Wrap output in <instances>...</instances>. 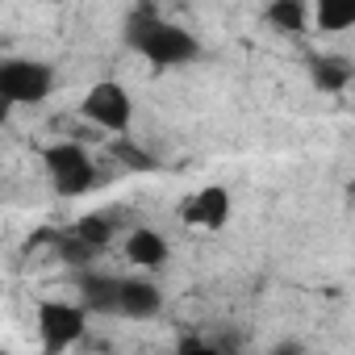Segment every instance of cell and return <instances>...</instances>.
<instances>
[{
  "label": "cell",
  "instance_id": "cell-1",
  "mask_svg": "<svg viewBox=\"0 0 355 355\" xmlns=\"http://www.w3.org/2000/svg\"><path fill=\"white\" fill-rule=\"evenodd\" d=\"M125 42H130V51H138L155 67H184V63L201 59V42L184 26L167 21L155 5L130 9V17H125Z\"/></svg>",
  "mask_w": 355,
  "mask_h": 355
},
{
  "label": "cell",
  "instance_id": "cell-2",
  "mask_svg": "<svg viewBox=\"0 0 355 355\" xmlns=\"http://www.w3.org/2000/svg\"><path fill=\"white\" fill-rule=\"evenodd\" d=\"M46 163V175L59 197H84L96 189V167H92V155L80 146V142H55L46 146L42 155Z\"/></svg>",
  "mask_w": 355,
  "mask_h": 355
},
{
  "label": "cell",
  "instance_id": "cell-3",
  "mask_svg": "<svg viewBox=\"0 0 355 355\" xmlns=\"http://www.w3.org/2000/svg\"><path fill=\"white\" fill-rule=\"evenodd\" d=\"M55 88V71L38 59H0V105H38Z\"/></svg>",
  "mask_w": 355,
  "mask_h": 355
},
{
  "label": "cell",
  "instance_id": "cell-4",
  "mask_svg": "<svg viewBox=\"0 0 355 355\" xmlns=\"http://www.w3.org/2000/svg\"><path fill=\"white\" fill-rule=\"evenodd\" d=\"M80 113H84L92 125H101L105 134H121V138H125V130H130V121H134V101H130V92H125L117 80H101V84H92V88L84 92Z\"/></svg>",
  "mask_w": 355,
  "mask_h": 355
},
{
  "label": "cell",
  "instance_id": "cell-5",
  "mask_svg": "<svg viewBox=\"0 0 355 355\" xmlns=\"http://www.w3.org/2000/svg\"><path fill=\"white\" fill-rule=\"evenodd\" d=\"M88 330V309L71 305V301H42L38 305V338L46 355L67 351L71 343H80Z\"/></svg>",
  "mask_w": 355,
  "mask_h": 355
},
{
  "label": "cell",
  "instance_id": "cell-6",
  "mask_svg": "<svg viewBox=\"0 0 355 355\" xmlns=\"http://www.w3.org/2000/svg\"><path fill=\"white\" fill-rule=\"evenodd\" d=\"M180 222L184 226H205V230H222L230 222V193L222 184H209L201 189L193 201L180 205Z\"/></svg>",
  "mask_w": 355,
  "mask_h": 355
},
{
  "label": "cell",
  "instance_id": "cell-7",
  "mask_svg": "<svg viewBox=\"0 0 355 355\" xmlns=\"http://www.w3.org/2000/svg\"><path fill=\"white\" fill-rule=\"evenodd\" d=\"M163 309V293L155 280H142V276H121V301H117V313L121 318H155Z\"/></svg>",
  "mask_w": 355,
  "mask_h": 355
},
{
  "label": "cell",
  "instance_id": "cell-8",
  "mask_svg": "<svg viewBox=\"0 0 355 355\" xmlns=\"http://www.w3.org/2000/svg\"><path fill=\"white\" fill-rule=\"evenodd\" d=\"M80 305L88 313H117L121 301V276H101V272H84L80 276Z\"/></svg>",
  "mask_w": 355,
  "mask_h": 355
},
{
  "label": "cell",
  "instance_id": "cell-9",
  "mask_svg": "<svg viewBox=\"0 0 355 355\" xmlns=\"http://www.w3.org/2000/svg\"><path fill=\"white\" fill-rule=\"evenodd\" d=\"M167 255H171V247H167V239L159 234V230H134V234H125V259L134 263V268H163L167 263Z\"/></svg>",
  "mask_w": 355,
  "mask_h": 355
},
{
  "label": "cell",
  "instance_id": "cell-10",
  "mask_svg": "<svg viewBox=\"0 0 355 355\" xmlns=\"http://www.w3.org/2000/svg\"><path fill=\"white\" fill-rule=\"evenodd\" d=\"M309 80L322 92H343L351 84V59H343V55H313L309 59Z\"/></svg>",
  "mask_w": 355,
  "mask_h": 355
},
{
  "label": "cell",
  "instance_id": "cell-11",
  "mask_svg": "<svg viewBox=\"0 0 355 355\" xmlns=\"http://www.w3.org/2000/svg\"><path fill=\"white\" fill-rule=\"evenodd\" d=\"M263 17H268V26H276L280 34H301L309 9H305V0H272V5L263 9Z\"/></svg>",
  "mask_w": 355,
  "mask_h": 355
},
{
  "label": "cell",
  "instance_id": "cell-12",
  "mask_svg": "<svg viewBox=\"0 0 355 355\" xmlns=\"http://www.w3.org/2000/svg\"><path fill=\"white\" fill-rule=\"evenodd\" d=\"M46 239L55 243V251H59V259H63V263H71V268H88V263L96 259V247H88L84 239H76L71 230H51Z\"/></svg>",
  "mask_w": 355,
  "mask_h": 355
},
{
  "label": "cell",
  "instance_id": "cell-13",
  "mask_svg": "<svg viewBox=\"0 0 355 355\" xmlns=\"http://www.w3.org/2000/svg\"><path fill=\"white\" fill-rule=\"evenodd\" d=\"M313 17H318L322 34H343V30L355 26V9L351 5H330V0H322V5L313 9Z\"/></svg>",
  "mask_w": 355,
  "mask_h": 355
},
{
  "label": "cell",
  "instance_id": "cell-14",
  "mask_svg": "<svg viewBox=\"0 0 355 355\" xmlns=\"http://www.w3.org/2000/svg\"><path fill=\"white\" fill-rule=\"evenodd\" d=\"M71 234H76V239H84L88 247H96V251H101V247L113 239V222H109L105 214H88V218H80V222L71 226Z\"/></svg>",
  "mask_w": 355,
  "mask_h": 355
},
{
  "label": "cell",
  "instance_id": "cell-15",
  "mask_svg": "<svg viewBox=\"0 0 355 355\" xmlns=\"http://www.w3.org/2000/svg\"><path fill=\"white\" fill-rule=\"evenodd\" d=\"M109 155H113V159H117L125 171H155V159H150L146 150H138L130 138H117V142L109 146Z\"/></svg>",
  "mask_w": 355,
  "mask_h": 355
},
{
  "label": "cell",
  "instance_id": "cell-16",
  "mask_svg": "<svg viewBox=\"0 0 355 355\" xmlns=\"http://www.w3.org/2000/svg\"><path fill=\"white\" fill-rule=\"evenodd\" d=\"M175 355H239V351H218V347H209V343H201V338H184Z\"/></svg>",
  "mask_w": 355,
  "mask_h": 355
},
{
  "label": "cell",
  "instance_id": "cell-17",
  "mask_svg": "<svg viewBox=\"0 0 355 355\" xmlns=\"http://www.w3.org/2000/svg\"><path fill=\"white\" fill-rule=\"evenodd\" d=\"M268 355H301V343H276Z\"/></svg>",
  "mask_w": 355,
  "mask_h": 355
},
{
  "label": "cell",
  "instance_id": "cell-18",
  "mask_svg": "<svg viewBox=\"0 0 355 355\" xmlns=\"http://www.w3.org/2000/svg\"><path fill=\"white\" fill-rule=\"evenodd\" d=\"M0 355H5V351H0Z\"/></svg>",
  "mask_w": 355,
  "mask_h": 355
}]
</instances>
